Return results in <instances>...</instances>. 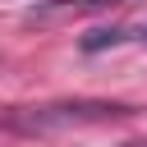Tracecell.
<instances>
[{
	"mask_svg": "<svg viewBox=\"0 0 147 147\" xmlns=\"http://www.w3.org/2000/svg\"><path fill=\"white\" fill-rule=\"evenodd\" d=\"M129 115H133V106H124V101L78 96V101H46V106H5L0 129L23 133V138H46V133H64V129H83V124H110V119H129Z\"/></svg>",
	"mask_w": 147,
	"mask_h": 147,
	"instance_id": "obj_1",
	"label": "cell"
},
{
	"mask_svg": "<svg viewBox=\"0 0 147 147\" xmlns=\"http://www.w3.org/2000/svg\"><path fill=\"white\" fill-rule=\"evenodd\" d=\"M124 0H41L37 9H28V23H51V18H69V14H92V9H110Z\"/></svg>",
	"mask_w": 147,
	"mask_h": 147,
	"instance_id": "obj_2",
	"label": "cell"
},
{
	"mask_svg": "<svg viewBox=\"0 0 147 147\" xmlns=\"http://www.w3.org/2000/svg\"><path fill=\"white\" fill-rule=\"evenodd\" d=\"M124 41H142V46H147V23H133V28H92L78 46H83L87 55H96V51H106V46H124Z\"/></svg>",
	"mask_w": 147,
	"mask_h": 147,
	"instance_id": "obj_3",
	"label": "cell"
},
{
	"mask_svg": "<svg viewBox=\"0 0 147 147\" xmlns=\"http://www.w3.org/2000/svg\"><path fill=\"white\" fill-rule=\"evenodd\" d=\"M119 147H147V142H119Z\"/></svg>",
	"mask_w": 147,
	"mask_h": 147,
	"instance_id": "obj_4",
	"label": "cell"
}]
</instances>
